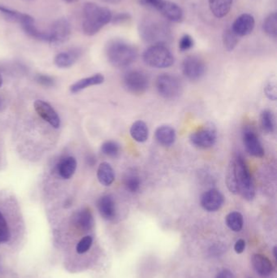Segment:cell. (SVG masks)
<instances>
[{
	"instance_id": "6da1fadb",
	"label": "cell",
	"mask_w": 277,
	"mask_h": 278,
	"mask_svg": "<svg viewBox=\"0 0 277 278\" xmlns=\"http://www.w3.org/2000/svg\"><path fill=\"white\" fill-rule=\"evenodd\" d=\"M112 13L110 9L88 2L83 8L82 30L87 36H93L110 23Z\"/></svg>"
},
{
	"instance_id": "7a4b0ae2",
	"label": "cell",
	"mask_w": 277,
	"mask_h": 278,
	"mask_svg": "<svg viewBox=\"0 0 277 278\" xmlns=\"http://www.w3.org/2000/svg\"><path fill=\"white\" fill-rule=\"evenodd\" d=\"M108 61L117 67L130 65L138 58V50L126 41L115 38L109 41L106 46Z\"/></svg>"
},
{
	"instance_id": "3957f363",
	"label": "cell",
	"mask_w": 277,
	"mask_h": 278,
	"mask_svg": "<svg viewBox=\"0 0 277 278\" xmlns=\"http://www.w3.org/2000/svg\"><path fill=\"white\" fill-rule=\"evenodd\" d=\"M142 39L151 45H166L171 39V33L165 24L157 20L146 19L139 27Z\"/></svg>"
},
{
	"instance_id": "277c9868",
	"label": "cell",
	"mask_w": 277,
	"mask_h": 278,
	"mask_svg": "<svg viewBox=\"0 0 277 278\" xmlns=\"http://www.w3.org/2000/svg\"><path fill=\"white\" fill-rule=\"evenodd\" d=\"M233 161L237 177L238 194H241L242 198L246 200H253L255 196V190L250 169L245 164L242 156H236Z\"/></svg>"
},
{
	"instance_id": "5b68a950",
	"label": "cell",
	"mask_w": 277,
	"mask_h": 278,
	"mask_svg": "<svg viewBox=\"0 0 277 278\" xmlns=\"http://www.w3.org/2000/svg\"><path fill=\"white\" fill-rule=\"evenodd\" d=\"M146 64L155 68L171 67L175 61L174 56L166 45H151L142 55Z\"/></svg>"
},
{
	"instance_id": "8992f818",
	"label": "cell",
	"mask_w": 277,
	"mask_h": 278,
	"mask_svg": "<svg viewBox=\"0 0 277 278\" xmlns=\"http://www.w3.org/2000/svg\"><path fill=\"white\" fill-rule=\"evenodd\" d=\"M181 87L180 80L171 74H161L157 78V91L164 99H172L179 96Z\"/></svg>"
},
{
	"instance_id": "52a82bcc",
	"label": "cell",
	"mask_w": 277,
	"mask_h": 278,
	"mask_svg": "<svg viewBox=\"0 0 277 278\" xmlns=\"http://www.w3.org/2000/svg\"><path fill=\"white\" fill-rule=\"evenodd\" d=\"M123 83L129 92L142 95L149 87V78L146 73L141 70H130L125 74Z\"/></svg>"
},
{
	"instance_id": "ba28073f",
	"label": "cell",
	"mask_w": 277,
	"mask_h": 278,
	"mask_svg": "<svg viewBox=\"0 0 277 278\" xmlns=\"http://www.w3.org/2000/svg\"><path fill=\"white\" fill-rule=\"evenodd\" d=\"M217 138V131L212 123H208L191 135L193 145L202 149H208L215 145Z\"/></svg>"
},
{
	"instance_id": "9c48e42d",
	"label": "cell",
	"mask_w": 277,
	"mask_h": 278,
	"mask_svg": "<svg viewBox=\"0 0 277 278\" xmlns=\"http://www.w3.org/2000/svg\"><path fill=\"white\" fill-rule=\"evenodd\" d=\"M48 36V42L54 44L64 43L69 38L71 34V26L66 19H61L55 21L51 28L47 31Z\"/></svg>"
},
{
	"instance_id": "30bf717a",
	"label": "cell",
	"mask_w": 277,
	"mask_h": 278,
	"mask_svg": "<svg viewBox=\"0 0 277 278\" xmlns=\"http://www.w3.org/2000/svg\"><path fill=\"white\" fill-rule=\"evenodd\" d=\"M182 71L184 76L190 80H199L205 74V63L199 57L190 55L182 63Z\"/></svg>"
},
{
	"instance_id": "8fae6325",
	"label": "cell",
	"mask_w": 277,
	"mask_h": 278,
	"mask_svg": "<svg viewBox=\"0 0 277 278\" xmlns=\"http://www.w3.org/2000/svg\"><path fill=\"white\" fill-rule=\"evenodd\" d=\"M34 109L41 118L51 124V126L55 129L59 128L60 118H59V115L48 103L38 99L34 102Z\"/></svg>"
},
{
	"instance_id": "7c38bea8",
	"label": "cell",
	"mask_w": 277,
	"mask_h": 278,
	"mask_svg": "<svg viewBox=\"0 0 277 278\" xmlns=\"http://www.w3.org/2000/svg\"><path fill=\"white\" fill-rule=\"evenodd\" d=\"M224 195L216 189H210L201 197V205L203 208L208 212H216L223 206Z\"/></svg>"
},
{
	"instance_id": "4fadbf2b",
	"label": "cell",
	"mask_w": 277,
	"mask_h": 278,
	"mask_svg": "<svg viewBox=\"0 0 277 278\" xmlns=\"http://www.w3.org/2000/svg\"><path fill=\"white\" fill-rule=\"evenodd\" d=\"M243 143L245 149L251 156L257 158H262L264 156V149L260 140L252 129H245L244 131Z\"/></svg>"
},
{
	"instance_id": "5bb4252c",
	"label": "cell",
	"mask_w": 277,
	"mask_h": 278,
	"mask_svg": "<svg viewBox=\"0 0 277 278\" xmlns=\"http://www.w3.org/2000/svg\"><path fill=\"white\" fill-rule=\"evenodd\" d=\"M155 9L159 11V13L165 17L166 19L172 22H180L183 19V11L179 5L175 3L161 0L158 4Z\"/></svg>"
},
{
	"instance_id": "9a60e30c",
	"label": "cell",
	"mask_w": 277,
	"mask_h": 278,
	"mask_svg": "<svg viewBox=\"0 0 277 278\" xmlns=\"http://www.w3.org/2000/svg\"><path fill=\"white\" fill-rule=\"evenodd\" d=\"M255 21L253 16L244 13L237 17L233 22L232 30L238 37L246 36L251 34L254 30Z\"/></svg>"
},
{
	"instance_id": "2e32d148",
	"label": "cell",
	"mask_w": 277,
	"mask_h": 278,
	"mask_svg": "<svg viewBox=\"0 0 277 278\" xmlns=\"http://www.w3.org/2000/svg\"><path fill=\"white\" fill-rule=\"evenodd\" d=\"M97 207L101 217L107 221H112L117 216L116 202L111 195L102 196L98 200Z\"/></svg>"
},
{
	"instance_id": "e0dca14e",
	"label": "cell",
	"mask_w": 277,
	"mask_h": 278,
	"mask_svg": "<svg viewBox=\"0 0 277 278\" xmlns=\"http://www.w3.org/2000/svg\"><path fill=\"white\" fill-rule=\"evenodd\" d=\"M252 265L255 272L262 276H267L272 272L273 267L268 258L260 254H255L252 257Z\"/></svg>"
},
{
	"instance_id": "ac0fdd59",
	"label": "cell",
	"mask_w": 277,
	"mask_h": 278,
	"mask_svg": "<svg viewBox=\"0 0 277 278\" xmlns=\"http://www.w3.org/2000/svg\"><path fill=\"white\" fill-rule=\"evenodd\" d=\"M76 165H77V163H76V159L72 156H68L59 161L57 167H56V170H57L58 174L63 179L68 180L74 175Z\"/></svg>"
},
{
	"instance_id": "d6986e66",
	"label": "cell",
	"mask_w": 277,
	"mask_h": 278,
	"mask_svg": "<svg viewBox=\"0 0 277 278\" xmlns=\"http://www.w3.org/2000/svg\"><path fill=\"white\" fill-rule=\"evenodd\" d=\"M80 55V51L79 49H72L65 52L59 53L55 57V65L60 68L69 67L74 64Z\"/></svg>"
},
{
	"instance_id": "ffe728a7",
	"label": "cell",
	"mask_w": 277,
	"mask_h": 278,
	"mask_svg": "<svg viewBox=\"0 0 277 278\" xmlns=\"http://www.w3.org/2000/svg\"><path fill=\"white\" fill-rule=\"evenodd\" d=\"M155 138L160 145L170 147L176 141V131L169 125H162L155 131Z\"/></svg>"
},
{
	"instance_id": "44dd1931",
	"label": "cell",
	"mask_w": 277,
	"mask_h": 278,
	"mask_svg": "<svg viewBox=\"0 0 277 278\" xmlns=\"http://www.w3.org/2000/svg\"><path fill=\"white\" fill-rule=\"evenodd\" d=\"M0 13L3 14V16L8 21L20 24L22 26L34 21V18L31 16L28 15L26 13H20L17 11L13 10V9H7L2 5H0Z\"/></svg>"
},
{
	"instance_id": "7402d4cb",
	"label": "cell",
	"mask_w": 277,
	"mask_h": 278,
	"mask_svg": "<svg viewBox=\"0 0 277 278\" xmlns=\"http://www.w3.org/2000/svg\"><path fill=\"white\" fill-rule=\"evenodd\" d=\"M75 226L83 231L91 230L94 226V218L92 213L89 208L81 209L73 217Z\"/></svg>"
},
{
	"instance_id": "603a6c76",
	"label": "cell",
	"mask_w": 277,
	"mask_h": 278,
	"mask_svg": "<svg viewBox=\"0 0 277 278\" xmlns=\"http://www.w3.org/2000/svg\"><path fill=\"white\" fill-rule=\"evenodd\" d=\"M104 77L100 74H95L93 76L89 77V78H83L80 80L77 81L74 84H72L70 87V91L72 94H76L80 91L85 90V88L92 87V86H97V85L104 83Z\"/></svg>"
},
{
	"instance_id": "cb8c5ba5",
	"label": "cell",
	"mask_w": 277,
	"mask_h": 278,
	"mask_svg": "<svg viewBox=\"0 0 277 278\" xmlns=\"http://www.w3.org/2000/svg\"><path fill=\"white\" fill-rule=\"evenodd\" d=\"M208 3L212 14L217 18H223L229 14L233 0H208Z\"/></svg>"
},
{
	"instance_id": "d4e9b609",
	"label": "cell",
	"mask_w": 277,
	"mask_h": 278,
	"mask_svg": "<svg viewBox=\"0 0 277 278\" xmlns=\"http://www.w3.org/2000/svg\"><path fill=\"white\" fill-rule=\"evenodd\" d=\"M98 180L104 186H110L115 181L114 170L110 164L102 163L98 168Z\"/></svg>"
},
{
	"instance_id": "484cf974",
	"label": "cell",
	"mask_w": 277,
	"mask_h": 278,
	"mask_svg": "<svg viewBox=\"0 0 277 278\" xmlns=\"http://www.w3.org/2000/svg\"><path fill=\"white\" fill-rule=\"evenodd\" d=\"M130 135L136 142L144 143L149 137V129L147 124L142 120H138L133 123L130 128Z\"/></svg>"
},
{
	"instance_id": "4316f807",
	"label": "cell",
	"mask_w": 277,
	"mask_h": 278,
	"mask_svg": "<svg viewBox=\"0 0 277 278\" xmlns=\"http://www.w3.org/2000/svg\"><path fill=\"white\" fill-rule=\"evenodd\" d=\"M142 181L138 173L135 172H127L124 177V185L128 191L131 193H136L141 188Z\"/></svg>"
},
{
	"instance_id": "83f0119b",
	"label": "cell",
	"mask_w": 277,
	"mask_h": 278,
	"mask_svg": "<svg viewBox=\"0 0 277 278\" xmlns=\"http://www.w3.org/2000/svg\"><path fill=\"white\" fill-rule=\"evenodd\" d=\"M261 126L266 133H271L275 130V117L270 110L262 111L260 115Z\"/></svg>"
},
{
	"instance_id": "f1b7e54d",
	"label": "cell",
	"mask_w": 277,
	"mask_h": 278,
	"mask_svg": "<svg viewBox=\"0 0 277 278\" xmlns=\"http://www.w3.org/2000/svg\"><path fill=\"white\" fill-rule=\"evenodd\" d=\"M226 224L231 230L241 231L243 227V217L238 212H233L226 217Z\"/></svg>"
},
{
	"instance_id": "f546056e",
	"label": "cell",
	"mask_w": 277,
	"mask_h": 278,
	"mask_svg": "<svg viewBox=\"0 0 277 278\" xmlns=\"http://www.w3.org/2000/svg\"><path fill=\"white\" fill-rule=\"evenodd\" d=\"M227 187L231 193L234 194H238L237 190V177H236V171H235L234 161L231 160L229 163L226 174Z\"/></svg>"
},
{
	"instance_id": "4dcf8cb0",
	"label": "cell",
	"mask_w": 277,
	"mask_h": 278,
	"mask_svg": "<svg viewBox=\"0 0 277 278\" xmlns=\"http://www.w3.org/2000/svg\"><path fill=\"white\" fill-rule=\"evenodd\" d=\"M263 30L268 36L271 38H276L277 35V15L273 13L266 17L263 22Z\"/></svg>"
},
{
	"instance_id": "1f68e13d",
	"label": "cell",
	"mask_w": 277,
	"mask_h": 278,
	"mask_svg": "<svg viewBox=\"0 0 277 278\" xmlns=\"http://www.w3.org/2000/svg\"><path fill=\"white\" fill-rule=\"evenodd\" d=\"M238 36L232 29H227L223 34V43L228 51H232L238 43Z\"/></svg>"
},
{
	"instance_id": "d6a6232c",
	"label": "cell",
	"mask_w": 277,
	"mask_h": 278,
	"mask_svg": "<svg viewBox=\"0 0 277 278\" xmlns=\"http://www.w3.org/2000/svg\"><path fill=\"white\" fill-rule=\"evenodd\" d=\"M101 151L105 156L115 158L120 154L121 147L117 142L107 141L102 145Z\"/></svg>"
},
{
	"instance_id": "836d02e7",
	"label": "cell",
	"mask_w": 277,
	"mask_h": 278,
	"mask_svg": "<svg viewBox=\"0 0 277 278\" xmlns=\"http://www.w3.org/2000/svg\"><path fill=\"white\" fill-rule=\"evenodd\" d=\"M10 237H11V234H10L9 226L5 217L0 212V243L9 242Z\"/></svg>"
},
{
	"instance_id": "e575fe53",
	"label": "cell",
	"mask_w": 277,
	"mask_h": 278,
	"mask_svg": "<svg viewBox=\"0 0 277 278\" xmlns=\"http://www.w3.org/2000/svg\"><path fill=\"white\" fill-rule=\"evenodd\" d=\"M265 95L269 99L275 101L277 99L276 83L275 79H271L266 83L264 87Z\"/></svg>"
},
{
	"instance_id": "d590c367",
	"label": "cell",
	"mask_w": 277,
	"mask_h": 278,
	"mask_svg": "<svg viewBox=\"0 0 277 278\" xmlns=\"http://www.w3.org/2000/svg\"><path fill=\"white\" fill-rule=\"evenodd\" d=\"M93 243V238L90 236H85L76 245V252L84 254L89 251L91 245Z\"/></svg>"
},
{
	"instance_id": "8d00e7d4",
	"label": "cell",
	"mask_w": 277,
	"mask_h": 278,
	"mask_svg": "<svg viewBox=\"0 0 277 278\" xmlns=\"http://www.w3.org/2000/svg\"><path fill=\"white\" fill-rule=\"evenodd\" d=\"M194 43L195 42H194L192 37L189 34H184L180 38V42H179V49L181 51H188L194 46Z\"/></svg>"
},
{
	"instance_id": "74e56055",
	"label": "cell",
	"mask_w": 277,
	"mask_h": 278,
	"mask_svg": "<svg viewBox=\"0 0 277 278\" xmlns=\"http://www.w3.org/2000/svg\"><path fill=\"white\" fill-rule=\"evenodd\" d=\"M37 83L41 86L46 87H53L55 85V80L52 77L46 75V74H38L35 78Z\"/></svg>"
},
{
	"instance_id": "f35d334b",
	"label": "cell",
	"mask_w": 277,
	"mask_h": 278,
	"mask_svg": "<svg viewBox=\"0 0 277 278\" xmlns=\"http://www.w3.org/2000/svg\"><path fill=\"white\" fill-rule=\"evenodd\" d=\"M130 19H131V17H130L129 13H119V14H117L114 17H112L111 22L112 24H114V25H122V24L128 22Z\"/></svg>"
},
{
	"instance_id": "ab89813d",
	"label": "cell",
	"mask_w": 277,
	"mask_h": 278,
	"mask_svg": "<svg viewBox=\"0 0 277 278\" xmlns=\"http://www.w3.org/2000/svg\"><path fill=\"white\" fill-rule=\"evenodd\" d=\"M245 248V242L243 239H239L236 242L234 246V250L237 254H241Z\"/></svg>"
},
{
	"instance_id": "60d3db41",
	"label": "cell",
	"mask_w": 277,
	"mask_h": 278,
	"mask_svg": "<svg viewBox=\"0 0 277 278\" xmlns=\"http://www.w3.org/2000/svg\"><path fill=\"white\" fill-rule=\"evenodd\" d=\"M216 278H235L233 276V272L229 271V269H224L222 271H220Z\"/></svg>"
},
{
	"instance_id": "b9f144b4",
	"label": "cell",
	"mask_w": 277,
	"mask_h": 278,
	"mask_svg": "<svg viewBox=\"0 0 277 278\" xmlns=\"http://www.w3.org/2000/svg\"><path fill=\"white\" fill-rule=\"evenodd\" d=\"M87 165L89 166H94L96 164V158L93 155H89L86 157Z\"/></svg>"
},
{
	"instance_id": "7bdbcfd3",
	"label": "cell",
	"mask_w": 277,
	"mask_h": 278,
	"mask_svg": "<svg viewBox=\"0 0 277 278\" xmlns=\"http://www.w3.org/2000/svg\"><path fill=\"white\" fill-rule=\"evenodd\" d=\"M103 1L108 3V4H112V5H115V4H118V3L121 2L122 0H103Z\"/></svg>"
},
{
	"instance_id": "ee69618b",
	"label": "cell",
	"mask_w": 277,
	"mask_h": 278,
	"mask_svg": "<svg viewBox=\"0 0 277 278\" xmlns=\"http://www.w3.org/2000/svg\"><path fill=\"white\" fill-rule=\"evenodd\" d=\"M64 2L68 3V4H72V3L77 2L78 0H64Z\"/></svg>"
},
{
	"instance_id": "f6af8a7d",
	"label": "cell",
	"mask_w": 277,
	"mask_h": 278,
	"mask_svg": "<svg viewBox=\"0 0 277 278\" xmlns=\"http://www.w3.org/2000/svg\"><path fill=\"white\" fill-rule=\"evenodd\" d=\"M273 254H274V256H275V259H276V247H274V251H273Z\"/></svg>"
},
{
	"instance_id": "bcb514c9",
	"label": "cell",
	"mask_w": 277,
	"mask_h": 278,
	"mask_svg": "<svg viewBox=\"0 0 277 278\" xmlns=\"http://www.w3.org/2000/svg\"><path fill=\"white\" fill-rule=\"evenodd\" d=\"M3 85V78L2 76H1V74H0V88H1V87H2Z\"/></svg>"
},
{
	"instance_id": "7dc6e473",
	"label": "cell",
	"mask_w": 277,
	"mask_h": 278,
	"mask_svg": "<svg viewBox=\"0 0 277 278\" xmlns=\"http://www.w3.org/2000/svg\"><path fill=\"white\" fill-rule=\"evenodd\" d=\"M3 106H4V103H3L2 99H0V109L3 108Z\"/></svg>"
}]
</instances>
